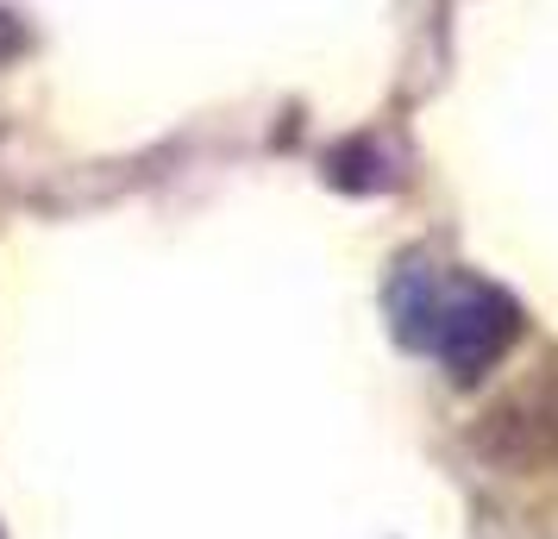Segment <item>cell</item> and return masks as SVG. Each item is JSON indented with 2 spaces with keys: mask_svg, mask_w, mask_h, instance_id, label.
<instances>
[{
  "mask_svg": "<svg viewBox=\"0 0 558 539\" xmlns=\"http://www.w3.org/2000/svg\"><path fill=\"white\" fill-rule=\"evenodd\" d=\"M514 333H521V314L496 289L427 283V277H408L402 283V339L433 345L439 358L452 364V377H483L508 352Z\"/></svg>",
  "mask_w": 558,
  "mask_h": 539,
  "instance_id": "6da1fadb",
  "label": "cell"
}]
</instances>
